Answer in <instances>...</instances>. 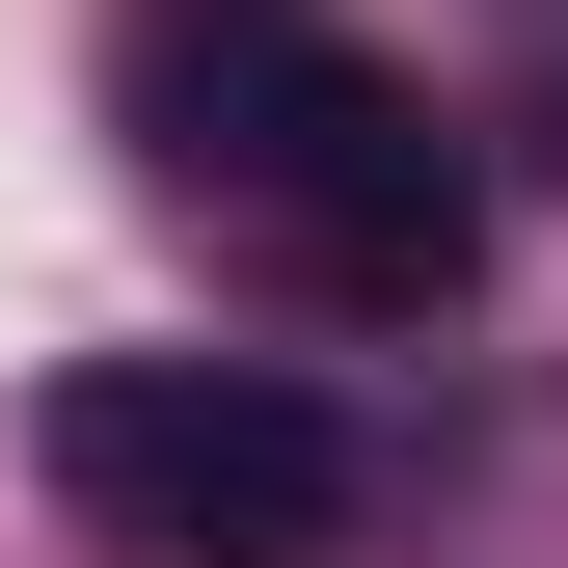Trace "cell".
I'll return each instance as SVG.
<instances>
[{
    "label": "cell",
    "mask_w": 568,
    "mask_h": 568,
    "mask_svg": "<svg viewBox=\"0 0 568 568\" xmlns=\"http://www.w3.org/2000/svg\"><path fill=\"white\" fill-rule=\"evenodd\" d=\"M135 135H163L190 217H244V244L298 271V298H352V325H434L460 244H487L434 82H379L352 28H190V54H135Z\"/></svg>",
    "instance_id": "cell-1"
},
{
    "label": "cell",
    "mask_w": 568,
    "mask_h": 568,
    "mask_svg": "<svg viewBox=\"0 0 568 568\" xmlns=\"http://www.w3.org/2000/svg\"><path fill=\"white\" fill-rule=\"evenodd\" d=\"M28 460L82 487L135 568H325L379 515V460H352L325 379H271V352H82V379L28 406Z\"/></svg>",
    "instance_id": "cell-2"
},
{
    "label": "cell",
    "mask_w": 568,
    "mask_h": 568,
    "mask_svg": "<svg viewBox=\"0 0 568 568\" xmlns=\"http://www.w3.org/2000/svg\"><path fill=\"white\" fill-rule=\"evenodd\" d=\"M541 163H568V82H541Z\"/></svg>",
    "instance_id": "cell-3"
}]
</instances>
